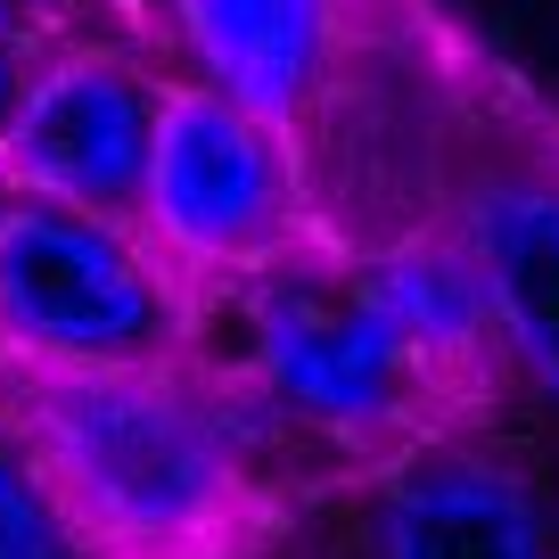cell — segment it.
Returning a JSON list of instances; mask_svg holds the SVG:
<instances>
[{
    "mask_svg": "<svg viewBox=\"0 0 559 559\" xmlns=\"http://www.w3.org/2000/svg\"><path fill=\"white\" fill-rule=\"evenodd\" d=\"M165 83L116 41H41L17 116L0 132V181L58 206L132 223Z\"/></svg>",
    "mask_w": 559,
    "mask_h": 559,
    "instance_id": "5",
    "label": "cell"
},
{
    "mask_svg": "<svg viewBox=\"0 0 559 559\" xmlns=\"http://www.w3.org/2000/svg\"><path fill=\"white\" fill-rule=\"evenodd\" d=\"M132 230L190 280L198 297L255 280L321 239L305 140L230 107L206 83H165Z\"/></svg>",
    "mask_w": 559,
    "mask_h": 559,
    "instance_id": "4",
    "label": "cell"
},
{
    "mask_svg": "<svg viewBox=\"0 0 559 559\" xmlns=\"http://www.w3.org/2000/svg\"><path fill=\"white\" fill-rule=\"evenodd\" d=\"M198 288L132 223L0 181V379L190 354Z\"/></svg>",
    "mask_w": 559,
    "mask_h": 559,
    "instance_id": "3",
    "label": "cell"
},
{
    "mask_svg": "<svg viewBox=\"0 0 559 559\" xmlns=\"http://www.w3.org/2000/svg\"><path fill=\"white\" fill-rule=\"evenodd\" d=\"M453 239L469 247L486 288L493 354L535 395L559 403V181L551 174H493L461 198Z\"/></svg>",
    "mask_w": 559,
    "mask_h": 559,
    "instance_id": "8",
    "label": "cell"
},
{
    "mask_svg": "<svg viewBox=\"0 0 559 559\" xmlns=\"http://www.w3.org/2000/svg\"><path fill=\"white\" fill-rule=\"evenodd\" d=\"M41 34H25V25L0 17V132H9V116H17V91H25V67H34Z\"/></svg>",
    "mask_w": 559,
    "mask_h": 559,
    "instance_id": "11",
    "label": "cell"
},
{
    "mask_svg": "<svg viewBox=\"0 0 559 559\" xmlns=\"http://www.w3.org/2000/svg\"><path fill=\"white\" fill-rule=\"evenodd\" d=\"M174 34L190 50V83L305 132L354 58V0H174Z\"/></svg>",
    "mask_w": 559,
    "mask_h": 559,
    "instance_id": "7",
    "label": "cell"
},
{
    "mask_svg": "<svg viewBox=\"0 0 559 559\" xmlns=\"http://www.w3.org/2000/svg\"><path fill=\"white\" fill-rule=\"evenodd\" d=\"M190 354L255 412V428L305 469V453L370 461L428 444L444 428V386L379 321L346 247L313 239L255 280L198 297Z\"/></svg>",
    "mask_w": 559,
    "mask_h": 559,
    "instance_id": "2",
    "label": "cell"
},
{
    "mask_svg": "<svg viewBox=\"0 0 559 559\" xmlns=\"http://www.w3.org/2000/svg\"><path fill=\"white\" fill-rule=\"evenodd\" d=\"M362 297L379 305V321L419 354V370L461 395L477 370L493 362V321H486V288L477 263L453 230H395V239L346 247Z\"/></svg>",
    "mask_w": 559,
    "mask_h": 559,
    "instance_id": "9",
    "label": "cell"
},
{
    "mask_svg": "<svg viewBox=\"0 0 559 559\" xmlns=\"http://www.w3.org/2000/svg\"><path fill=\"white\" fill-rule=\"evenodd\" d=\"M0 17H9V25H25V34H34V0H0Z\"/></svg>",
    "mask_w": 559,
    "mask_h": 559,
    "instance_id": "12",
    "label": "cell"
},
{
    "mask_svg": "<svg viewBox=\"0 0 559 559\" xmlns=\"http://www.w3.org/2000/svg\"><path fill=\"white\" fill-rule=\"evenodd\" d=\"M0 428L74 559H263L305 469L198 354L123 370H9Z\"/></svg>",
    "mask_w": 559,
    "mask_h": 559,
    "instance_id": "1",
    "label": "cell"
},
{
    "mask_svg": "<svg viewBox=\"0 0 559 559\" xmlns=\"http://www.w3.org/2000/svg\"><path fill=\"white\" fill-rule=\"evenodd\" d=\"M0 559H74L67 526H58L50 493L34 486L25 453L9 444V428H0Z\"/></svg>",
    "mask_w": 559,
    "mask_h": 559,
    "instance_id": "10",
    "label": "cell"
},
{
    "mask_svg": "<svg viewBox=\"0 0 559 559\" xmlns=\"http://www.w3.org/2000/svg\"><path fill=\"white\" fill-rule=\"evenodd\" d=\"M370 559H551V510L519 461L428 437L379 469Z\"/></svg>",
    "mask_w": 559,
    "mask_h": 559,
    "instance_id": "6",
    "label": "cell"
}]
</instances>
